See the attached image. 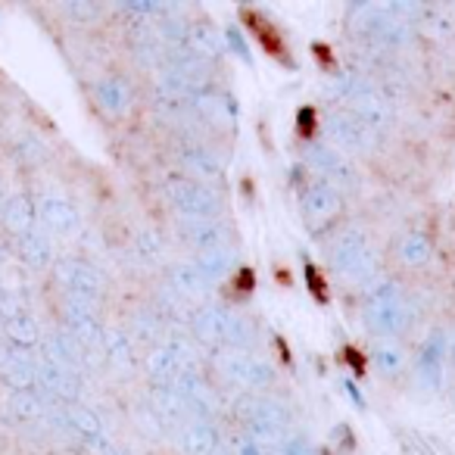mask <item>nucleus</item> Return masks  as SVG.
Instances as JSON below:
<instances>
[{
	"mask_svg": "<svg viewBox=\"0 0 455 455\" xmlns=\"http://www.w3.org/2000/svg\"><path fill=\"white\" fill-rule=\"evenodd\" d=\"M194 331L203 343H215V347L237 349V353H250L259 343L256 328L235 309H228L225 303H209L194 315Z\"/></svg>",
	"mask_w": 455,
	"mask_h": 455,
	"instance_id": "nucleus-1",
	"label": "nucleus"
},
{
	"mask_svg": "<svg viewBox=\"0 0 455 455\" xmlns=\"http://www.w3.org/2000/svg\"><path fill=\"white\" fill-rule=\"evenodd\" d=\"M362 322L371 331L374 337H396L409 328L411 322V309L405 303L403 291L393 281L384 284H374L365 291L362 297Z\"/></svg>",
	"mask_w": 455,
	"mask_h": 455,
	"instance_id": "nucleus-2",
	"label": "nucleus"
},
{
	"mask_svg": "<svg viewBox=\"0 0 455 455\" xmlns=\"http://www.w3.org/2000/svg\"><path fill=\"white\" fill-rule=\"evenodd\" d=\"M237 415H241L247 436L256 440L259 446H275V443H287V409L278 399L266 396V393H247L237 399Z\"/></svg>",
	"mask_w": 455,
	"mask_h": 455,
	"instance_id": "nucleus-3",
	"label": "nucleus"
},
{
	"mask_svg": "<svg viewBox=\"0 0 455 455\" xmlns=\"http://www.w3.org/2000/svg\"><path fill=\"white\" fill-rule=\"evenodd\" d=\"M328 259L334 266V272L340 278H347L349 284H368L378 275V253H374L371 241L362 231H343L340 237H334L328 250Z\"/></svg>",
	"mask_w": 455,
	"mask_h": 455,
	"instance_id": "nucleus-4",
	"label": "nucleus"
},
{
	"mask_svg": "<svg viewBox=\"0 0 455 455\" xmlns=\"http://www.w3.org/2000/svg\"><path fill=\"white\" fill-rule=\"evenodd\" d=\"M165 196L181 219H219L221 215V196L194 178H169Z\"/></svg>",
	"mask_w": 455,
	"mask_h": 455,
	"instance_id": "nucleus-5",
	"label": "nucleus"
},
{
	"mask_svg": "<svg viewBox=\"0 0 455 455\" xmlns=\"http://www.w3.org/2000/svg\"><path fill=\"white\" fill-rule=\"evenodd\" d=\"M303 225L312 237H324L334 228V221L343 212V194L328 181H318L306 188L303 194Z\"/></svg>",
	"mask_w": 455,
	"mask_h": 455,
	"instance_id": "nucleus-6",
	"label": "nucleus"
},
{
	"mask_svg": "<svg viewBox=\"0 0 455 455\" xmlns=\"http://www.w3.org/2000/svg\"><path fill=\"white\" fill-rule=\"evenodd\" d=\"M215 365L225 374L228 384L241 387V390L259 393L266 387L275 384V368L268 362L256 359L250 353H237V349H225V353L215 355Z\"/></svg>",
	"mask_w": 455,
	"mask_h": 455,
	"instance_id": "nucleus-7",
	"label": "nucleus"
},
{
	"mask_svg": "<svg viewBox=\"0 0 455 455\" xmlns=\"http://www.w3.org/2000/svg\"><path fill=\"white\" fill-rule=\"evenodd\" d=\"M337 97H343L349 103V116H355L368 132H378V128H384L390 122V109H387L384 97L374 88H368L365 82H359V78L343 76L340 84H337Z\"/></svg>",
	"mask_w": 455,
	"mask_h": 455,
	"instance_id": "nucleus-8",
	"label": "nucleus"
},
{
	"mask_svg": "<svg viewBox=\"0 0 455 455\" xmlns=\"http://www.w3.org/2000/svg\"><path fill=\"white\" fill-rule=\"evenodd\" d=\"M53 275H57L66 297L78 299V303L97 306L103 299V291H107L103 275L84 259H60L57 266H53Z\"/></svg>",
	"mask_w": 455,
	"mask_h": 455,
	"instance_id": "nucleus-9",
	"label": "nucleus"
},
{
	"mask_svg": "<svg viewBox=\"0 0 455 455\" xmlns=\"http://www.w3.org/2000/svg\"><path fill=\"white\" fill-rule=\"evenodd\" d=\"M353 28H359L362 35H368L371 41H380V44H403V41H409L405 22L399 16H393L390 10L374 7V4L353 7Z\"/></svg>",
	"mask_w": 455,
	"mask_h": 455,
	"instance_id": "nucleus-10",
	"label": "nucleus"
},
{
	"mask_svg": "<svg viewBox=\"0 0 455 455\" xmlns=\"http://www.w3.org/2000/svg\"><path fill=\"white\" fill-rule=\"evenodd\" d=\"M175 231L181 237V243L196 250V256L228 250V241H231V231L219 219H181L175 225Z\"/></svg>",
	"mask_w": 455,
	"mask_h": 455,
	"instance_id": "nucleus-11",
	"label": "nucleus"
},
{
	"mask_svg": "<svg viewBox=\"0 0 455 455\" xmlns=\"http://www.w3.org/2000/svg\"><path fill=\"white\" fill-rule=\"evenodd\" d=\"M63 318H66V331H69V334L76 337L78 347L84 349V355H88L91 349H103V334H107V331H103L100 322H97L94 306L78 303V299L66 297Z\"/></svg>",
	"mask_w": 455,
	"mask_h": 455,
	"instance_id": "nucleus-12",
	"label": "nucleus"
},
{
	"mask_svg": "<svg viewBox=\"0 0 455 455\" xmlns=\"http://www.w3.org/2000/svg\"><path fill=\"white\" fill-rule=\"evenodd\" d=\"M35 215L47 235H72L78 228V209L63 194H41L35 200Z\"/></svg>",
	"mask_w": 455,
	"mask_h": 455,
	"instance_id": "nucleus-13",
	"label": "nucleus"
},
{
	"mask_svg": "<svg viewBox=\"0 0 455 455\" xmlns=\"http://www.w3.org/2000/svg\"><path fill=\"white\" fill-rule=\"evenodd\" d=\"M188 368H194L190 353L181 349L178 343H163L159 349H153L147 359V374L156 387H175V380L181 378Z\"/></svg>",
	"mask_w": 455,
	"mask_h": 455,
	"instance_id": "nucleus-14",
	"label": "nucleus"
},
{
	"mask_svg": "<svg viewBox=\"0 0 455 455\" xmlns=\"http://www.w3.org/2000/svg\"><path fill=\"white\" fill-rule=\"evenodd\" d=\"M328 138L334 140V150L349 153H368L374 147V132H368L355 116L349 113H331L328 116Z\"/></svg>",
	"mask_w": 455,
	"mask_h": 455,
	"instance_id": "nucleus-15",
	"label": "nucleus"
},
{
	"mask_svg": "<svg viewBox=\"0 0 455 455\" xmlns=\"http://www.w3.org/2000/svg\"><path fill=\"white\" fill-rule=\"evenodd\" d=\"M306 159H309L312 169H318L322 175H328V184H334L337 190L353 188L359 178H355V169L334 150L331 144H309L306 150Z\"/></svg>",
	"mask_w": 455,
	"mask_h": 455,
	"instance_id": "nucleus-16",
	"label": "nucleus"
},
{
	"mask_svg": "<svg viewBox=\"0 0 455 455\" xmlns=\"http://www.w3.org/2000/svg\"><path fill=\"white\" fill-rule=\"evenodd\" d=\"M38 387L47 390V396H57L63 403H76L82 393V378L69 368H60L53 362H38Z\"/></svg>",
	"mask_w": 455,
	"mask_h": 455,
	"instance_id": "nucleus-17",
	"label": "nucleus"
},
{
	"mask_svg": "<svg viewBox=\"0 0 455 455\" xmlns=\"http://www.w3.org/2000/svg\"><path fill=\"white\" fill-rule=\"evenodd\" d=\"M63 421L66 430L76 434L78 440H84L88 446H97V443L107 440V430H103V421L94 409L88 405H78V403H66L63 405Z\"/></svg>",
	"mask_w": 455,
	"mask_h": 455,
	"instance_id": "nucleus-18",
	"label": "nucleus"
},
{
	"mask_svg": "<svg viewBox=\"0 0 455 455\" xmlns=\"http://www.w3.org/2000/svg\"><path fill=\"white\" fill-rule=\"evenodd\" d=\"M446 349H449V340L443 334H430L427 343L421 347V355H418V378H421V384L427 387V390H440Z\"/></svg>",
	"mask_w": 455,
	"mask_h": 455,
	"instance_id": "nucleus-19",
	"label": "nucleus"
},
{
	"mask_svg": "<svg viewBox=\"0 0 455 455\" xmlns=\"http://www.w3.org/2000/svg\"><path fill=\"white\" fill-rule=\"evenodd\" d=\"M41 347H44L47 362H53V365H60V368H69V371H76V374L82 371L84 359H88L69 331H57V334H51L47 340H41Z\"/></svg>",
	"mask_w": 455,
	"mask_h": 455,
	"instance_id": "nucleus-20",
	"label": "nucleus"
},
{
	"mask_svg": "<svg viewBox=\"0 0 455 455\" xmlns=\"http://www.w3.org/2000/svg\"><path fill=\"white\" fill-rule=\"evenodd\" d=\"M0 371H4V378H7V384L13 390H32V387H38V362L28 353H22V349H7L4 359H0Z\"/></svg>",
	"mask_w": 455,
	"mask_h": 455,
	"instance_id": "nucleus-21",
	"label": "nucleus"
},
{
	"mask_svg": "<svg viewBox=\"0 0 455 455\" xmlns=\"http://www.w3.org/2000/svg\"><path fill=\"white\" fill-rule=\"evenodd\" d=\"M0 221H4V228H7L10 235H16V237L28 235L35 228V221H38V215H35V200L26 194H13L0 206Z\"/></svg>",
	"mask_w": 455,
	"mask_h": 455,
	"instance_id": "nucleus-22",
	"label": "nucleus"
},
{
	"mask_svg": "<svg viewBox=\"0 0 455 455\" xmlns=\"http://www.w3.org/2000/svg\"><path fill=\"white\" fill-rule=\"evenodd\" d=\"M4 337H7L13 349H22V353H28V349L41 347V324L35 322L32 312L20 309L16 315L4 318Z\"/></svg>",
	"mask_w": 455,
	"mask_h": 455,
	"instance_id": "nucleus-23",
	"label": "nucleus"
},
{
	"mask_svg": "<svg viewBox=\"0 0 455 455\" xmlns=\"http://www.w3.org/2000/svg\"><path fill=\"white\" fill-rule=\"evenodd\" d=\"M243 22H247L250 32L259 38V44L266 47V51L272 53L275 60H281V63L293 69V60H291V53H287V47H284V38H281V32L266 20V16L256 13V10H243Z\"/></svg>",
	"mask_w": 455,
	"mask_h": 455,
	"instance_id": "nucleus-24",
	"label": "nucleus"
},
{
	"mask_svg": "<svg viewBox=\"0 0 455 455\" xmlns=\"http://www.w3.org/2000/svg\"><path fill=\"white\" fill-rule=\"evenodd\" d=\"M181 449L188 455H215L221 449L219 430L209 421H190L181 427Z\"/></svg>",
	"mask_w": 455,
	"mask_h": 455,
	"instance_id": "nucleus-25",
	"label": "nucleus"
},
{
	"mask_svg": "<svg viewBox=\"0 0 455 455\" xmlns=\"http://www.w3.org/2000/svg\"><path fill=\"white\" fill-rule=\"evenodd\" d=\"M169 284H172V291L184 299H203L209 293V287H212L206 278H203L200 268H196L194 262H178V266H172Z\"/></svg>",
	"mask_w": 455,
	"mask_h": 455,
	"instance_id": "nucleus-26",
	"label": "nucleus"
},
{
	"mask_svg": "<svg viewBox=\"0 0 455 455\" xmlns=\"http://www.w3.org/2000/svg\"><path fill=\"white\" fill-rule=\"evenodd\" d=\"M181 165H184V172H188V178H200V184L203 181H219L221 178L219 159H215L212 153L200 144L181 147Z\"/></svg>",
	"mask_w": 455,
	"mask_h": 455,
	"instance_id": "nucleus-27",
	"label": "nucleus"
},
{
	"mask_svg": "<svg viewBox=\"0 0 455 455\" xmlns=\"http://www.w3.org/2000/svg\"><path fill=\"white\" fill-rule=\"evenodd\" d=\"M94 97H97V103H100L103 113L119 116V113H125L128 103H132V88H128L125 78L109 76V78H103V82L94 84Z\"/></svg>",
	"mask_w": 455,
	"mask_h": 455,
	"instance_id": "nucleus-28",
	"label": "nucleus"
},
{
	"mask_svg": "<svg viewBox=\"0 0 455 455\" xmlns=\"http://www.w3.org/2000/svg\"><path fill=\"white\" fill-rule=\"evenodd\" d=\"M20 256L28 268H47L53 266V243H51V235L47 231H38L32 228L28 235L20 237Z\"/></svg>",
	"mask_w": 455,
	"mask_h": 455,
	"instance_id": "nucleus-29",
	"label": "nucleus"
},
{
	"mask_svg": "<svg viewBox=\"0 0 455 455\" xmlns=\"http://www.w3.org/2000/svg\"><path fill=\"white\" fill-rule=\"evenodd\" d=\"M153 405H156V415L163 418L169 427H184V424L194 421L175 387H156V390H153Z\"/></svg>",
	"mask_w": 455,
	"mask_h": 455,
	"instance_id": "nucleus-30",
	"label": "nucleus"
},
{
	"mask_svg": "<svg viewBox=\"0 0 455 455\" xmlns=\"http://www.w3.org/2000/svg\"><path fill=\"white\" fill-rule=\"evenodd\" d=\"M396 256L403 266L424 268L434 259V243H430V237L421 235V231H409V235H403L396 241Z\"/></svg>",
	"mask_w": 455,
	"mask_h": 455,
	"instance_id": "nucleus-31",
	"label": "nucleus"
},
{
	"mask_svg": "<svg viewBox=\"0 0 455 455\" xmlns=\"http://www.w3.org/2000/svg\"><path fill=\"white\" fill-rule=\"evenodd\" d=\"M7 409L20 424H35V421H41V418H47L44 396H41V393H35V390H13Z\"/></svg>",
	"mask_w": 455,
	"mask_h": 455,
	"instance_id": "nucleus-32",
	"label": "nucleus"
},
{
	"mask_svg": "<svg viewBox=\"0 0 455 455\" xmlns=\"http://www.w3.org/2000/svg\"><path fill=\"white\" fill-rule=\"evenodd\" d=\"M103 353H107L109 365H116L119 371H132L134 347L122 331H107V334H103Z\"/></svg>",
	"mask_w": 455,
	"mask_h": 455,
	"instance_id": "nucleus-33",
	"label": "nucleus"
},
{
	"mask_svg": "<svg viewBox=\"0 0 455 455\" xmlns=\"http://www.w3.org/2000/svg\"><path fill=\"white\" fill-rule=\"evenodd\" d=\"M188 47L196 53V57H219L221 51H225V44H221L219 32H215L209 22H194L188 32Z\"/></svg>",
	"mask_w": 455,
	"mask_h": 455,
	"instance_id": "nucleus-34",
	"label": "nucleus"
},
{
	"mask_svg": "<svg viewBox=\"0 0 455 455\" xmlns=\"http://www.w3.org/2000/svg\"><path fill=\"white\" fill-rule=\"evenodd\" d=\"M194 266L200 268V275L209 281V284H215V281H221L231 268H235V256H231V250H215V253L196 256Z\"/></svg>",
	"mask_w": 455,
	"mask_h": 455,
	"instance_id": "nucleus-35",
	"label": "nucleus"
},
{
	"mask_svg": "<svg viewBox=\"0 0 455 455\" xmlns=\"http://www.w3.org/2000/svg\"><path fill=\"white\" fill-rule=\"evenodd\" d=\"M371 362L378 365V371L384 374V378H396V374H403V368H405L403 353H399L393 343H378L371 353Z\"/></svg>",
	"mask_w": 455,
	"mask_h": 455,
	"instance_id": "nucleus-36",
	"label": "nucleus"
},
{
	"mask_svg": "<svg viewBox=\"0 0 455 455\" xmlns=\"http://www.w3.org/2000/svg\"><path fill=\"white\" fill-rule=\"evenodd\" d=\"M63 13L69 16L72 22H97L103 13L100 4H82V0H72V4H63Z\"/></svg>",
	"mask_w": 455,
	"mask_h": 455,
	"instance_id": "nucleus-37",
	"label": "nucleus"
},
{
	"mask_svg": "<svg viewBox=\"0 0 455 455\" xmlns=\"http://www.w3.org/2000/svg\"><path fill=\"white\" fill-rule=\"evenodd\" d=\"M303 275H306V284H309L312 297H315L318 303H328V281L322 278V272H318V266H312V262L306 259Z\"/></svg>",
	"mask_w": 455,
	"mask_h": 455,
	"instance_id": "nucleus-38",
	"label": "nucleus"
},
{
	"mask_svg": "<svg viewBox=\"0 0 455 455\" xmlns=\"http://www.w3.org/2000/svg\"><path fill=\"white\" fill-rule=\"evenodd\" d=\"M138 250L144 259H163V241H159V235H153V231H140Z\"/></svg>",
	"mask_w": 455,
	"mask_h": 455,
	"instance_id": "nucleus-39",
	"label": "nucleus"
},
{
	"mask_svg": "<svg viewBox=\"0 0 455 455\" xmlns=\"http://www.w3.org/2000/svg\"><path fill=\"white\" fill-rule=\"evenodd\" d=\"M315 125H318L315 109H312V107H299V113H297V132H299V138L312 140V134H315Z\"/></svg>",
	"mask_w": 455,
	"mask_h": 455,
	"instance_id": "nucleus-40",
	"label": "nucleus"
},
{
	"mask_svg": "<svg viewBox=\"0 0 455 455\" xmlns=\"http://www.w3.org/2000/svg\"><path fill=\"white\" fill-rule=\"evenodd\" d=\"M225 41H228V47H231V51L243 60V63H250V47H247V41H243V35L237 32V28H225Z\"/></svg>",
	"mask_w": 455,
	"mask_h": 455,
	"instance_id": "nucleus-41",
	"label": "nucleus"
},
{
	"mask_svg": "<svg viewBox=\"0 0 455 455\" xmlns=\"http://www.w3.org/2000/svg\"><path fill=\"white\" fill-rule=\"evenodd\" d=\"M235 287H237V291H241V293H250V291H253V287H256V275H253V268H247V266L237 268V272H235Z\"/></svg>",
	"mask_w": 455,
	"mask_h": 455,
	"instance_id": "nucleus-42",
	"label": "nucleus"
},
{
	"mask_svg": "<svg viewBox=\"0 0 455 455\" xmlns=\"http://www.w3.org/2000/svg\"><path fill=\"white\" fill-rule=\"evenodd\" d=\"M235 455H268V452H266V446H259L256 440L241 436V440L235 443Z\"/></svg>",
	"mask_w": 455,
	"mask_h": 455,
	"instance_id": "nucleus-43",
	"label": "nucleus"
},
{
	"mask_svg": "<svg viewBox=\"0 0 455 455\" xmlns=\"http://www.w3.org/2000/svg\"><path fill=\"white\" fill-rule=\"evenodd\" d=\"M343 359H347V365L353 368V371L359 374V378L365 374V355H362L355 347H347V349H343Z\"/></svg>",
	"mask_w": 455,
	"mask_h": 455,
	"instance_id": "nucleus-44",
	"label": "nucleus"
},
{
	"mask_svg": "<svg viewBox=\"0 0 455 455\" xmlns=\"http://www.w3.org/2000/svg\"><path fill=\"white\" fill-rule=\"evenodd\" d=\"M284 455H315L309 449V443H303V440H287L284 443Z\"/></svg>",
	"mask_w": 455,
	"mask_h": 455,
	"instance_id": "nucleus-45",
	"label": "nucleus"
},
{
	"mask_svg": "<svg viewBox=\"0 0 455 455\" xmlns=\"http://www.w3.org/2000/svg\"><path fill=\"white\" fill-rule=\"evenodd\" d=\"M128 13H159V4H125Z\"/></svg>",
	"mask_w": 455,
	"mask_h": 455,
	"instance_id": "nucleus-46",
	"label": "nucleus"
},
{
	"mask_svg": "<svg viewBox=\"0 0 455 455\" xmlns=\"http://www.w3.org/2000/svg\"><path fill=\"white\" fill-rule=\"evenodd\" d=\"M343 390L349 393V399H353V403L359 405V409H365V399H362V393L355 390V384H353V380H347V384H343Z\"/></svg>",
	"mask_w": 455,
	"mask_h": 455,
	"instance_id": "nucleus-47",
	"label": "nucleus"
},
{
	"mask_svg": "<svg viewBox=\"0 0 455 455\" xmlns=\"http://www.w3.org/2000/svg\"><path fill=\"white\" fill-rule=\"evenodd\" d=\"M315 53L322 57V63H324V66H334V60H331V51H328L324 44H318V47H315Z\"/></svg>",
	"mask_w": 455,
	"mask_h": 455,
	"instance_id": "nucleus-48",
	"label": "nucleus"
},
{
	"mask_svg": "<svg viewBox=\"0 0 455 455\" xmlns=\"http://www.w3.org/2000/svg\"><path fill=\"white\" fill-rule=\"evenodd\" d=\"M215 455H235V452H225V449H219V452H215Z\"/></svg>",
	"mask_w": 455,
	"mask_h": 455,
	"instance_id": "nucleus-49",
	"label": "nucleus"
},
{
	"mask_svg": "<svg viewBox=\"0 0 455 455\" xmlns=\"http://www.w3.org/2000/svg\"><path fill=\"white\" fill-rule=\"evenodd\" d=\"M452 355H455V343H452Z\"/></svg>",
	"mask_w": 455,
	"mask_h": 455,
	"instance_id": "nucleus-50",
	"label": "nucleus"
}]
</instances>
